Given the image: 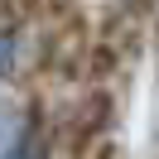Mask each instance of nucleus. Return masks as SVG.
Segmentation results:
<instances>
[{
  "label": "nucleus",
  "instance_id": "1",
  "mask_svg": "<svg viewBox=\"0 0 159 159\" xmlns=\"http://www.w3.org/2000/svg\"><path fill=\"white\" fill-rule=\"evenodd\" d=\"M5 63H10V43L0 39V72H5Z\"/></svg>",
  "mask_w": 159,
  "mask_h": 159
}]
</instances>
